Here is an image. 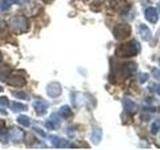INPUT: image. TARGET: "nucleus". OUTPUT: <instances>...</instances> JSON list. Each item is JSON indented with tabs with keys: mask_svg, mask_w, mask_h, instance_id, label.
<instances>
[{
	"mask_svg": "<svg viewBox=\"0 0 160 150\" xmlns=\"http://www.w3.org/2000/svg\"><path fill=\"white\" fill-rule=\"evenodd\" d=\"M140 50V45L136 40H131V41L122 43L116 48V55L118 57L127 58L132 57L137 55Z\"/></svg>",
	"mask_w": 160,
	"mask_h": 150,
	"instance_id": "nucleus-1",
	"label": "nucleus"
},
{
	"mask_svg": "<svg viewBox=\"0 0 160 150\" xmlns=\"http://www.w3.org/2000/svg\"><path fill=\"white\" fill-rule=\"evenodd\" d=\"M11 28L13 32L16 34H21L28 31L29 29V23L27 19L23 16H17L11 19Z\"/></svg>",
	"mask_w": 160,
	"mask_h": 150,
	"instance_id": "nucleus-2",
	"label": "nucleus"
},
{
	"mask_svg": "<svg viewBox=\"0 0 160 150\" xmlns=\"http://www.w3.org/2000/svg\"><path fill=\"white\" fill-rule=\"evenodd\" d=\"M113 34L114 37L117 40H124L130 36L131 34V27L128 24H118L114 27L113 29Z\"/></svg>",
	"mask_w": 160,
	"mask_h": 150,
	"instance_id": "nucleus-3",
	"label": "nucleus"
},
{
	"mask_svg": "<svg viewBox=\"0 0 160 150\" xmlns=\"http://www.w3.org/2000/svg\"><path fill=\"white\" fill-rule=\"evenodd\" d=\"M110 6L113 8L115 11L124 13L126 12L129 8V4L127 0H110Z\"/></svg>",
	"mask_w": 160,
	"mask_h": 150,
	"instance_id": "nucleus-4",
	"label": "nucleus"
},
{
	"mask_svg": "<svg viewBox=\"0 0 160 150\" xmlns=\"http://www.w3.org/2000/svg\"><path fill=\"white\" fill-rule=\"evenodd\" d=\"M46 92L50 97H53V98L58 97L62 92L61 85H60L58 82H51L50 84L47 85Z\"/></svg>",
	"mask_w": 160,
	"mask_h": 150,
	"instance_id": "nucleus-5",
	"label": "nucleus"
},
{
	"mask_svg": "<svg viewBox=\"0 0 160 150\" xmlns=\"http://www.w3.org/2000/svg\"><path fill=\"white\" fill-rule=\"evenodd\" d=\"M7 83L14 87H22L26 84L25 79L19 75H12L11 77L7 78Z\"/></svg>",
	"mask_w": 160,
	"mask_h": 150,
	"instance_id": "nucleus-6",
	"label": "nucleus"
},
{
	"mask_svg": "<svg viewBox=\"0 0 160 150\" xmlns=\"http://www.w3.org/2000/svg\"><path fill=\"white\" fill-rule=\"evenodd\" d=\"M123 106H124L125 111L129 113L130 115H134L137 112V105L129 98H125L123 100Z\"/></svg>",
	"mask_w": 160,
	"mask_h": 150,
	"instance_id": "nucleus-7",
	"label": "nucleus"
},
{
	"mask_svg": "<svg viewBox=\"0 0 160 150\" xmlns=\"http://www.w3.org/2000/svg\"><path fill=\"white\" fill-rule=\"evenodd\" d=\"M33 107L39 115H43L47 111L48 104L43 100H35L33 102Z\"/></svg>",
	"mask_w": 160,
	"mask_h": 150,
	"instance_id": "nucleus-8",
	"label": "nucleus"
},
{
	"mask_svg": "<svg viewBox=\"0 0 160 150\" xmlns=\"http://www.w3.org/2000/svg\"><path fill=\"white\" fill-rule=\"evenodd\" d=\"M145 17L150 23H156L158 20V14L156 9L153 7H148L145 10Z\"/></svg>",
	"mask_w": 160,
	"mask_h": 150,
	"instance_id": "nucleus-9",
	"label": "nucleus"
},
{
	"mask_svg": "<svg viewBox=\"0 0 160 150\" xmlns=\"http://www.w3.org/2000/svg\"><path fill=\"white\" fill-rule=\"evenodd\" d=\"M51 143L53 144V146L58 147V148L70 147V145H72L69 141H67V140H65L63 138H59L57 136H51Z\"/></svg>",
	"mask_w": 160,
	"mask_h": 150,
	"instance_id": "nucleus-10",
	"label": "nucleus"
},
{
	"mask_svg": "<svg viewBox=\"0 0 160 150\" xmlns=\"http://www.w3.org/2000/svg\"><path fill=\"white\" fill-rule=\"evenodd\" d=\"M137 70V65L136 63L134 62H128V63H125L123 64L122 66V73L124 75H132L134 74L135 72H136Z\"/></svg>",
	"mask_w": 160,
	"mask_h": 150,
	"instance_id": "nucleus-11",
	"label": "nucleus"
},
{
	"mask_svg": "<svg viewBox=\"0 0 160 150\" xmlns=\"http://www.w3.org/2000/svg\"><path fill=\"white\" fill-rule=\"evenodd\" d=\"M102 137V130L100 129L99 127H95L93 128L92 131V135H91V140L94 144H98L100 142Z\"/></svg>",
	"mask_w": 160,
	"mask_h": 150,
	"instance_id": "nucleus-12",
	"label": "nucleus"
},
{
	"mask_svg": "<svg viewBox=\"0 0 160 150\" xmlns=\"http://www.w3.org/2000/svg\"><path fill=\"white\" fill-rule=\"evenodd\" d=\"M140 34H141V37L142 39L146 40V41H148V40L151 39V31L149 30V28L146 26V25L144 24H141L140 25Z\"/></svg>",
	"mask_w": 160,
	"mask_h": 150,
	"instance_id": "nucleus-13",
	"label": "nucleus"
},
{
	"mask_svg": "<svg viewBox=\"0 0 160 150\" xmlns=\"http://www.w3.org/2000/svg\"><path fill=\"white\" fill-rule=\"evenodd\" d=\"M10 137H11L13 142H19L20 140L23 138V132L21 131V130L17 129V128H14L12 131H11Z\"/></svg>",
	"mask_w": 160,
	"mask_h": 150,
	"instance_id": "nucleus-14",
	"label": "nucleus"
},
{
	"mask_svg": "<svg viewBox=\"0 0 160 150\" xmlns=\"http://www.w3.org/2000/svg\"><path fill=\"white\" fill-rule=\"evenodd\" d=\"M58 123H59L58 117L55 114H53L51 116V119L46 122V127L48 129H56L58 127Z\"/></svg>",
	"mask_w": 160,
	"mask_h": 150,
	"instance_id": "nucleus-15",
	"label": "nucleus"
},
{
	"mask_svg": "<svg viewBox=\"0 0 160 150\" xmlns=\"http://www.w3.org/2000/svg\"><path fill=\"white\" fill-rule=\"evenodd\" d=\"M59 115L63 118H68L69 116L72 115V111L69 106H67V105H63V106L59 109Z\"/></svg>",
	"mask_w": 160,
	"mask_h": 150,
	"instance_id": "nucleus-16",
	"label": "nucleus"
},
{
	"mask_svg": "<svg viewBox=\"0 0 160 150\" xmlns=\"http://www.w3.org/2000/svg\"><path fill=\"white\" fill-rule=\"evenodd\" d=\"M17 121L21 125H23V126L29 127L31 120H30V118L28 116H26V115H20V116H18V118H17Z\"/></svg>",
	"mask_w": 160,
	"mask_h": 150,
	"instance_id": "nucleus-17",
	"label": "nucleus"
},
{
	"mask_svg": "<svg viewBox=\"0 0 160 150\" xmlns=\"http://www.w3.org/2000/svg\"><path fill=\"white\" fill-rule=\"evenodd\" d=\"M12 2L10 0H0V12L7 11L11 7Z\"/></svg>",
	"mask_w": 160,
	"mask_h": 150,
	"instance_id": "nucleus-18",
	"label": "nucleus"
},
{
	"mask_svg": "<svg viewBox=\"0 0 160 150\" xmlns=\"http://www.w3.org/2000/svg\"><path fill=\"white\" fill-rule=\"evenodd\" d=\"M11 109L13 111H25L27 107L24 104H21L19 102H12L11 103Z\"/></svg>",
	"mask_w": 160,
	"mask_h": 150,
	"instance_id": "nucleus-19",
	"label": "nucleus"
},
{
	"mask_svg": "<svg viewBox=\"0 0 160 150\" xmlns=\"http://www.w3.org/2000/svg\"><path fill=\"white\" fill-rule=\"evenodd\" d=\"M8 34L7 24L4 21H0V38H4Z\"/></svg>",
	"mask_w": 160,
	"mask_h": 150,
	"instance_id": "nucleus-20",
	"label": "nucleus"
},
{
	"mask_svg": "<svg viewBox=\"0 0 160 150\" xmlns=\"http://www.w3.org/2000/svg\"><path fill=\"white\" fill-rule=\"evenodd\" d=\"M9 72H10V68L7 65H3V66L0 67V77H1V75H4V78L7 79V77L9 76Z\"/></svg>",
	"mask_w": 160,
	"mask_h": 150,
	"instance_id": "nucleus-21",
	"label": "nucleus"
},
{
	"mask_svg": "<svg viewBox=\"0 0 160 150\" xmlns=\"http://www.w3.org/2000/svg\"><path fill=\"white\" fill-rule=\"evenodd\" d=\"M158 130H160V120H155L151 125V133L156 134Z\"/></svg>",
	"mask_w": 160,
	"mask_h": 150,
	"instance_id": "nucleus-22",
	"label": "nucleus"
},
{
	"mask_svg": "<svg viewBox=\"0 0 160 150\" xmlns=\"http://www.w3.org/2000/svg\"><path fill=\"white\" fill-rule=\"evenodd\" d=\"M15 97H17V98H19V99H24V100H27V99H29V97H28V95L26 94V93H24V92H13L12 93Z\"/></svg>",
	"mask_w": 160,
	"mask_h": 150,
	"instance_id": "nucleus-23",
	"label": "nucleus"
},
{
	"mask_svg": "<svg viewBox=\"0 0 160 150\" xmlns=\"http://www.w3.org/2000/svg\"><path fill=\"white\" fill-rule=\"evenodd\" d=\"M149 88H151L152 91H154L155 93L160 95V84H150Z\"/></svg>",
	"mask_w": 160,
	"mask_h": 150,
	"instance_id": "nucleus-24",
	"label": "nucleus"
},
{
	"mask_svg": "<svg viewBox=\"0 0 160 150\" xmlns=\"http://www.w3.org/2000/svg\"><path fill=\"white\" fill-rule=\"evenodd\" d=\"M8 104H9V101L6 96H0V105H1L2 107L8 106Z\"/></svg>",
	"mask_w": 160,
	"mask_h": 150,
	"instance_id": "nucleus-25",
	"label": "nucleus"
},
{
	"mask_svg": "<svg viewBox=\"0 0 160 150\" xmlns=\"http://www.w3.org/2000/svg\"><path fill=\"white\" fill-rule=\"evenodd\" d=\"M149 78V75L147 73H142V74H140V76H139V81L143 83L145 81H147Z\"/></svg>",
	"mask_w": 160,
	"mask_h": 150,
	"instance_id": "nucleus-26",
	"label": "nucleus"
},
{
	"mask_svg": "<svg viewBox=\"0 0 160 150\" xmlns=\"http://www.w3.org/2000/svg\"><path fill=\"white\" fill-rule=\"evenodd\" d=\"M152 74H153V76L156 78L157 80H160V70L157 69V68H154L152 70Z\"/></svg>",
	"mask_w": 160,
	"mask_h": 150,
	"instance_id": "nucleus-27",
	"label": "nucleus"
},
{
	"mask_svg": "<svg viewBox=\"0 0 160 150\" xmlns=\"http://www.w3.org/2000/svg\"><path fill=\"white\" fill-rule=\"evenodd\" d=\"M5 127V122L3 120H0V132H1V130Z\"/></svg>",
	"mask_w": 160,
	"mask_h": 150,
	"instance_id": "nucleus-28",
	"label": "nucleus"
},
{
	"mask_svg": "<svg viewBox=\"0 0 160 150\" xmlns=\"http://www.w3.org/2000/svg\"><path fill=\"white\" fill-rule=\"evenodd\" d=\"M2 91H3V87L0 86V92H2Z\"/></svg>",
	"mask_w": 160,
	"mask_h": 150,
	"instance_id": "nucleus-29",
	"label": "nucleus"
},
{
	"mask_svg": "<svg viewBox=\"0 0 160 150\" xmlns=\"http://www.w3.org/2000/svg\"><path fill=\"white\" fill-rule=\"evenodd\" d=\"M43 1H46L47 3H49L50 1H51V0H43Z\"/></svg>",
	"mask_w": 160,
	"mask_h": 150,
	"instance_id": "nucleus-30",
	"label": "nucleus"
},
{
	"mask_svg": "<svg viewBox=\"0 0 160 150\" xmlns=\"http://www.w3.org/2000/svg\"><path fill=\"white\" fill-rule=\"evenodd\" d=\"M1 59H2V56H1V53H0V61H1Z\"/></svg>",
	"mask_w": 160,
	"mask_h": 150,
	"instance_id": "nucleus-31",
	"label": "nucleus"
},
{
	"mask_svg": "<svg viewBox=\"0 0 160 150\" xmlns=\"http://www.w3.org/2000/svg\"><path fill=\"white\" fill-rule=\"evenodd\" d=\"M159 63H160V60H159Z\"/></svg>",
	"mask_w": 160,
	"mask_h": 150,
	"instance_id": "nucleus-32",
	"label": "nucleus"
},
{
	"mask_svg": "<svg viewBox=\"0 0 160 150\" xmlns=\"http://www.w3.org/2000/svg\"><path fill=\"white\" fill-rule=\"evenodd\" d=\"M26 1H27V0H26Z\"/></svg>",
	"mask_w": 160,
	"mask_h": 150,
	"instance_id": "nucleus-33",
	"label": "nucleus"
}]
</instances>
